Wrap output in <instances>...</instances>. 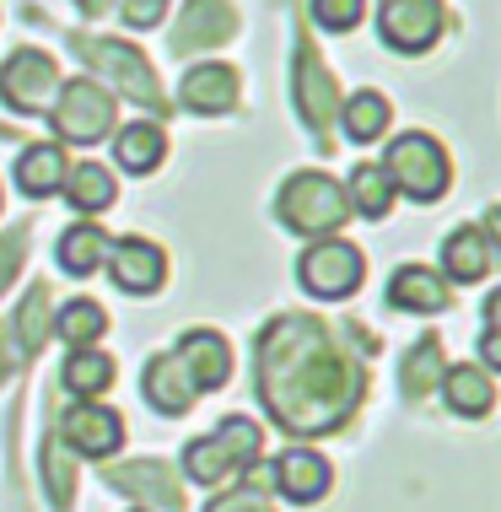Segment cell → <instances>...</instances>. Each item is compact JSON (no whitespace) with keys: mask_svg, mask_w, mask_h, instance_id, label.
Masks as SVG:
<instances>
[{"mask_svg":"<svg viewBox=\"0 0 501 512\" xmlns=\"http://www.w3.org/2000/svg\"><path fill=\"white\" fill-rule=\"evenodd\" d=\"M232 33H238V11H232V0H189V11L173 27V49L178 54L216 49V44H232Z\"/></svg>","mask_w":501,"mask_h":512,"instance_id":"cell-14","label":"cell"},{"mask_svg":"<svg viewBox=\"0 0 501 512\" xmlns=\"http://www.w3.org/2000/svg\"><path fill=\"white\" fill-rule=\"evenodd\" d=\"M264 486H270V469H259L254 480H243V486L221 491L205 512H270V502H264Z\"/></svg>","mask_w":501,"mask_h":512,"instance_id":"cell-33","label":"cell"},{"mask_svg":"<svg viewBox=\"0 0 501 512\" xmlns=\"http://www.w3.org/2000/svg\"><path fill=\"white\" fill-rule=\"evenodd\" d=\"M167 11V0H119V17L130 27H157Z\"/></svg>","mask_w":501,"mask_h":512,"instance_id":"cell-36","label":"cell"},{"mask_svg":"<svg viewBox=\"0 0 501 512\" xmlns=\"http://www.w3.org/2000/svg\"><path fill=\"white\" fill-rule=\"evenodd\" d=\"M291 103H297V114L308 130L324 135L334 114H340V92H334V76H329V65L318 60V49L302 38L297 44V71H291Z\"/></svg>","mask_w":501,"mask_h":512,"instance_id":"cell-9","label":"cell"},{"mask_svg":"<svg viewBox=\"0 0 501 512\" xmlns=\"http://www.w3.org/2000/svg\"><path fill=\"white\" fill-rule=\"evenodd\" d=\"M60 442H71L87 459H108V453L124 448V421H119V410L97 405V399H81V405L60 421Z\"/></svg>","mask_w":501,"mask_h":512,"instance_id":"cell-11","label":"cell"},{"mask_svg":"<svg viewBox=\"0 0 501 512\" xmlns=\"http://www.w3.org/2000/svg\"><path fill=\"white\" fill-rule=\"evenodd\" d=\"M361 270H367V259H361V248L356 243H340V238H318L308 254H302V265H297V281L308 286L313 297H329V302H340V297H351L356 286H361Z\"/></svg>","mask_w":501,"mask_h":512,"instance_id":"cell-7","label":"cell"},{"mask_svg":"<svg viewBox=\"0 0 501 512\" xmlns=\"http://www.w3.org/2000/svg\"><path fill=\"white\" fill-rule=\"evenodd\" d=\"M71 49L81 54L87 65H97L114 87L124 92L130 103H141V108H157V114H167V98H162V81L157 71H151V60L141 49H130V44H108V38H92V33H71Z\"/></svg>","mask_w":501,"mask_h":512,"instance_id":"cell-5","label":"cell"},{"mask_svg":"<svg viewBox=\"0 0 501 512\" xmlns=\"http://www.w3.org/2000/svg\"><path fill=\"white\" fill-rule=\"evenodd\" d=\"M65 168H71V162H65L60 146H27L17 157V189L27 200H49V195H60Z\"/></svg>","mask_w":501,"mask_h":512,"instance_id":"cell-22","label":"cell"},{"mask_svg":"<svg viewBox=\"0 0 501 512\" xmlns=\"http://www.w3.org/2000/svg\"><path fill=\"white\" fill-rule=\"evenodd\" d=\"M65 389H71L76 399H97V394H108L114 389V356L108 351H97V345H87V351H71L65 356Z\"/></svg>","mask_w":501,"mask_h":512,"instance_id":"cell-23","label":"cell"},{"mask_svg":"<svg viewBox=\"0 0 501 512\" xmlns=\"http://www.w3.org/2000/svg\"><path fill=\"white\" fill-rule=\"evenodd\" d=\"M178 98H184V108H194V114H227V108H238V98H243V76L232 71V65H194L184 76V87H178Z\"/></svg>","mask_w":501,"mask_h":512,"instance_id":"cell-18","label":"cell"},{"mask_svg":"<svg viewBox=\"0 0 501 512\" xmlns=\"http://www.w3.org/2000/svg\"><path fill=\"white\" fill-rule=\"evenodd\" d=\"M108 270H114V286L130 297H146L167 281V254L146 238H124L108 248Z\"/></svg>","mask_w":501,"mask_h":512,"instance_id":"cell-15","label":"cell"},{"mask_svg":"<svg viewBox=\"0 0 501 512\" xmlns=\"http://www.w3.org/2000/svg\"><path fill=\"white\" fill-rule=\"evenodd\" d=\"M378 168L388 173V184H394V195H410V200H442L453 184V168H448V151H442L437 141H431L426 130H410L399 135L394 146H388V157L378 162Z\"/></svg>","mask_w":501,"mask_h":512,"instance_id":"cell-4","label":"cell"},{"mask_svg":"<svg viewBox=\"0 0 501 512\" xmlns=\"http://www.w3.org/2000/svg\"><path fill=\"white\" fill-rule=\"evenodd\" d=\"M442 394H448L453 415H464V421H485L496 410V383L485 367H448L442 372Z\"/></svg>","mask_w":501,"mask_h":512,"instance_id":"cell-21","label":"cell"},{"mask_svg":"<svg viewBox=\"0 0 501 512\" xmlns=\"http://www.w3.org/2000/svg\"><path fill=\"white\" fill-rule=\"evenodd\" d=\"M361 383H367L361 362H351L340 340L308 313L275 318L259 335V399L281 421V432H340L361 399Z\"/></svg>","mask_w":501,"mask_h":512,"instance_id":"cell-1","label":"cell"},{"mask_svg":"<svg viewBox=\"0 0 501 512\" xmlns=\"http://www.w3.org/2000/svg\"><path fill=\"white\" fill-rule=\"evenodd\" d=\"M162 151H167V135H162V124H151V119L119 130V141H114V157H119L124 173H151L162 162Z\"/></svg>","mask_w":501,"mask_h":512,"instance_id":"cell-25","label":"cell"},{"mask_svg":"<svg viewBox=\"0 0 501 512\" xmlns=\"http://www.w3.org/2000/svg\"><path fill=\"white\" fill-rule=\"evenodd\" d=\"M496 216L485 221V227H458L448 243H442V270H448V281L469 286V281H485V275L496 270Z\"/></svg>","mask_w":501,"mask_h":512,"instance_id":"cell-12","label":"cell"},{"mask_svg":"<svg viewBox=\"0 0 501 512\" xmlns=\"http://www.w3.org/2000/svg\"><path fill=\"white\" fill-rule=\"evenodd\" d=\"M378 33L399 54H426L442 33V0H383Z\"/></svg>","mask_w":501,"mask_h":512,"instance_id":"cell-10","label":"cell"},{"mask_svg":"<svg viewBox=\"0 0 501 512\" xmlns=\"http://www.w3.org/2000/svg\"><path fill=\"white\" fill-rule=\"evenodd\" d=\"M259 448H264L259 426L248 421V415H227L211 437H194L189 448H184V475L194 480V486H221V480L254 469Z\"/></svg>","mask_w":501,"mask_h":512,"instance_id":"cell-3","label":"cell"},{"mask_svg":"<svg viewBox=\"0 0 501 512\" xmlns=\"http://www.w3.org/2000/svg\"><path fill=\"white\" fill-rule=\"evenodd\" d=\"M275 211H281V221L291 232H302V238H334V232L351 221V200H345V189L334 184L329 173L302 168L281 184Z\"/></svg>","mask_w":501,"mask_h":512,"instance_id":"cell-2","label":"cell"},{"mask_svg":"<svg viewBox=\"0 0 501 512\" xmlns=\"http://www.w3.org/2000/svg\"><path fill=\"white\" fill-rule=\"evenodd\" d=\"M6 345H11V335H6V329H0V383L11 378V351H6Z\"/></svg>","mask_w":501,"mask_h":512,"instance_id":"cell-37","label":"cell"},{"mask_svg":"<svg viewBox=\"0 0 501 512\" xmlns=\"http://www.w3.org/2000/svg\"><path fill=\"white\" fill-rule=\"evenodd\" d=\"M81 11H87V17H103V11H114V0H76Z\"/></svg>","mask_w":501,"mask_h":512,"instance_id":"cell-38","label":"cell"},{"mask_svg":"<svg viewBox=\"0 0 501 512\" xmlns=\"http://www.w3.org/2000/svg\"><path fill=\"white\" fill-rule=\"evenodd\" d=\"M49 286H33V292L22 297V308H17V324L6 329V335H17L11 345H17V356H27L33 362L38 351H44V340H49Z\"/></svg>","mask_w":501,"mask_h":512,"instance_id":"cell-26","label":"cell"},{"mask_svg":"<svg viewBox=\"0 0 501 512\" xmlns=\"http://www.w3.org/2000/svg\"><path fill=\"white\" fill-rule=\"evenodd\" d=\"M361 17H367V0H313V22L329 33H351Z\"/></svg>","mask_w":501,"mask_h":512,"instance_id":"cell-34","label":"cell"},{"mask_svg":"<svg viewBox=\"0 0 501 512\" xmlns=\"http://www.w3.org/2000/svg\"><path fill=\"white\" fill-rule=\"evenodd\" d=\"M22 248H27V227H11L6 238H0V292H6L11 281H17V270H22Z\"/></svg>","mask_w":501,"mask_h":512,"instance_id":"cell-35","label":"cell"},{"mask_svg":"<svg viewBox=\"0 0 501 512\" xmlns=\"http://www.w3.org/2000/svg\"><path fill=\"white\" fill-rule=\"evenodd\" d=\"M388 302L399 313H442L448 308V281L426 265H399L394 281H388Z\"/></svg>","mask_w":501,"mask_h":512,"instance_id":"cell-20","label":"cell"},{"mask_svg":"<svg viewBox=\"0 0 501 512\" xmlns=\"http://www.w3.org/2000/svg\"><path fill=\"white\" fill-rule=\"evenodd\" d=\"M54 130L65 135V141H103L108 130H114V92L103 87V81H71V87L54 92Z\"/></svg>","mask_w":501,"mask_h":512,"instance_id":"cell-6","label":"cell"},{"mask_svg":"<svg viewBox=\"0 0 501 512\" xmlns=\"http://www.w3.org/2000/svg\"><path fill=\"white\" fill-rule=\"evenodd\" d=\"M44 486H49V502H54V507H71V496H76V469H71V459H65L60 432L44 437Z\"/></svg>","mask_w":501,"mask_h":512,"instance_id":"cell-32","label":"cell"},{"mask_svg":"<svg viewBox=\"0 0 501 512\" xmlns=\"http://www.w3.org/2000/svg\"><path fill=\"white\" fill-rule=\"evenodd\" d=\"M173 356L184 362L189 383L200 394H211V389H221V383L232 378V351H227V340H221L216 329H189V335L178 340Z\"/></svg>","mask_w":501,"mask_h":512,"instance_id":"cell-17","label":"cell"},{"mask_svg":"<svg viewBox=\"0 0 501 512\" xmlns=\"http://www.w3.org/2000/svg\"><path fill=\"white\" fill-rule=\"evenodd\" d=\"M194 399H200V389L189 383L184 362H178L173 351L151 356V362H146V405L157 410V415H184Z\"/></svg>","mask_w":501,"mask_h":512,"instance_id":"cell-19","label":"cell"},{"mask_svg":"<svg viewBox=\"0 0 501 512\" xmlns=\"http://www.w3.org/2000/svg\"><path fill=\"white\" fill-rule=\"evenodd\" d=\"M65 195H71L76 211H103V205H114V173L103 168V162H76V168H65Z\"/></svg>","mask_w":501,"mask_h":512,"instance_id":"cell-27","label":"cell"},{"mask_svg":"<svg viewBox=\"0 0 501 512\" xmlns=\"http://www.w3.org/2000/svg\"><path fill=\"white\" fill-rule=\"evenodd\" d=\"M351 216H367V221H383L388 211H394V184H388V173L383 168H356L351 173Z\"/></svg>","mask_w":501,"mask_h":512,"instance_id":"cell-30","label":"cell"},{"mask_svg":"<svg viewBox=\"0 0 501 512\" xmlns=\"http://www.w3.org/2000/svg\"><path fill=\"white\" fill-rule=\"evenodd\" d=\"M442 372H448V351H442V340L437 335H421V340L410 345V356H405V394L410 399H426L442 383Z\"/></svg>","mask_w":501,"mask_h":512,"instance_id":"cell-28","label":"cell"},{"mask_svg":"<svg viewBox=\"0 0 501 512\" xmlns=\"http://www.w3.org/2000/svg\"><path fill=\"white\" fill-rule=\"evenodd\" d=\"M345 135H351V141H378V135H388V98L383 92H356L351 103H345Z\"/></svg>","mask_w":501,"mask_h":512,"instance_id":"cell-31","label":"cell"},{"mask_svg":"<svg viewBox=\"0 0 501 512\" xmlns=\"http://www.w3.org/2000/svg\"><path fill=\"white\" fill-rule=\"evenodd\" d=\"M54 92H60V65L44 49H17L0 65V98L17 114H44L54 103Z\"/></svg>","mask_w":501,"mask_h":512,"instance_id":"cell-8","label":"cell"},{"mask_svg":"<svg viewBox=\"0 0 501 512\" xmlns=\"http://www.w3.org/2000/svg\"><path fill=\"white\" fill-rule=\"evenodd\" d=\"M108 486L124 496H141V502H157L162 512H184V491H178L173 469L162 459H135V464H114L108 469Z\"/></svg>","mask_w":501,"mask_h":512,"instance_id":"cell-16","label":"cell"},{"mask_svg":"<svg viewBox=\"0 0 501 512\" xmlns=\"http://www.w3.org/2000/svg\"><path fill=\"white\" fill-rule=\"evenodd\" d=\"M108 248H114V238H108L97 221H81V227H71L60 238V265L71 275H92V270L108 265Z\"/></svg>","mask_w":501,"mask_h":512,"instance_id":"cell-24","label":"cell"},{"mask_svg":"<svg viewBox=\"0 0 501 512\" xmlns=\"http://www.w3.org/2000/svg\"><path fill=\"white\" fill-rule=\"evenodd\" d=\"M108 335V313H103V302H92V297H71L60 308V340L71 345V351H87V345H97Z\"/></svg>","mask_w":501,"mask_h":512,"instance_id":"cell-29","label":"cell"},{"mask_svg":"<svg viewBox=\"0 0 501 512\" xmlns=\"http://www.w3.org/2000/svg\"><path fill=\"white\" fill-rule=\"evenodd\" d=\"M270 469V486L286 496V502H297V507H308L318 502L329 486H334V475H329V459H318L313 448H286L275 464H264Z\"/></svg>","mask_w":501,"mask_h":512,"instance_id":"cell-13","label":"cell"}]
</instances>
